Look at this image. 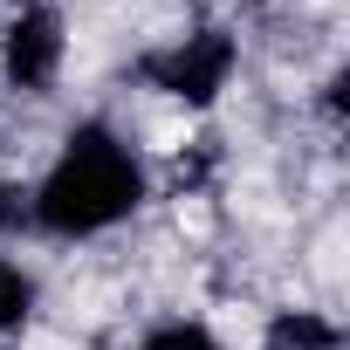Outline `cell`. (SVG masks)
Masks as SVG:
<instances>
[{
	"label": "cell",
	"mask_w": 350,
	"mask_h": 350,
	"mask_svg": "<svg viewBox=\"0 0 350 350\" xmlns=\"http://www.w3.org/2000/svg\"><path fill=\"white\" fill-rule=\"evenodd\" d=\"M137 206V165L131 151L110 137V131H83L69 137L62 165L49 172V186L35 200V213L55 227V234H96L110 220H124Z\"/></svg>",
	"instance_id": "6da1fadb"
},
{
	"label": "cell",
	"mask_w": 350,
	"mask_h": 350,
	"mask_svg": "<svg viewBox=\"0 0 350 350\" xmlns=\"http://www.w3.org/2000/svg\"><path fill=\"white\" fill-rule=\"evenodd\" d=\"M227 62H234V42H227V35H193L186 49L158 55V62H151V76H158L172 96H193V103H206V96L220 90Z\"/></svg>",
	"instance_id": "7a4b0ae2"
},
{
	"label": "cell",
	"mask_w": 350,
	"mask_h": 350,
	"mask_svg": "<svg viewBox=\"0 0 350 350\" xmlns=\"http://www.w3.org/2000/svg\"><path fill=\"white\" fill-rule=\"evenodd\" d=\"M55 62H62V21L49 8H28L14 21V35H8V76L21 90H42L55 76Z\"/></svg>",
	"instance_id": "3957f363"
},
{
	"label": "cell",
	"mask_w": 350,
	"mask_h": 350,
	"mask_svg": "<svg viewBox=\"0 0 350 350\" xmlns=\"http://www.w3.org/2000/svg\"><path fill=\"white\" fill-rule=\"evenodd\" d=\"M268 350H336V329L323 316H282L268 329Z\"/></svg>",
	"instance_id": "277c9868"
},
{
	"label": "cell",
	"mask_w": 350,
	"mask_h": 350,
	"mask_svg": "<svg viewBox=\"0 0 350 350\" xmlns=\"http://www.w3.org/2000/svg\"><path fill=\"white\" fill-rule=\"evenodd\" d=\"M28 302H35V288H28V275H21L14 261H0V329H14V323L28 316Z\"/></svg>",
	"instance_id": "5b68a950"
},
{
	"label": "cell",
	"mask_w": 350,
	"mask_h": 350,
	"mask_svg": "<svg viewBox=\"0 0 350 350\" xmlns=\"http://www.w3.org/2000/svg\"><path fill=\"white\" fill-rule=\"evenodd\" d=\"M144 350H220V343H213L206 329H158Z\"/></svg>",
	"instance_id": "8992f818"
},
{
	"label": "cell",
	"mask_w": 350,
	"mask_h": 350,
	"mask_svg": "<svg viewBox=\"0 0 350 350\" xmlns=\"http://www.w3.org/2000/svg\"><path fill=\"white\" fill-rule=\"evenodd\" d=\"M35 206H28V193H14V186H0V227H21Z\"/></svg>",
	"instance_id": "52a82bcc"
}]
</instances>
